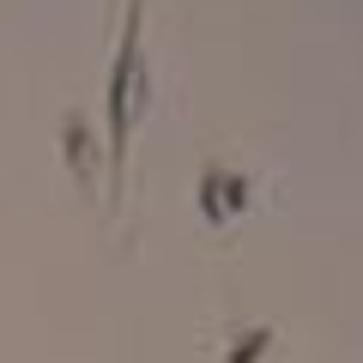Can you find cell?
Masks as SVG:
<instances>
[{
  "label": "cell",
  "instance_id": "6da1fadb",
  "mask_svg": "<svg viewBox=\"0 0 363 363\" xmlns=\"http://www.w3.org/2000/svg\"><path fill=\"white\" fill-rule=\"evenodd\" d=\"M145 0H128L121 13V43H116V67H109V206L128 200V145H133V121L145 104Z\"/></svg>",
  "mask_w": 363,
  "mask_h": 363
},
{
  "label": "cell",
  "instance_id": "7a4b0ae2",
  "mask_svg": "<svg viewBox=\"0 0 363 363\" xmlns=\"http://www.w3.org/2000/svg\"><path fill=\"white\" fill-rule=\"evenodd\" d=\"M248 194H255V182L236 176V169H224V164H206L200 182H194V206H200V218H206L212 230H224L230 218H242Z\"/></svg>",
  "mask_w": 363,
  "mask_h": 363
},
{
  "label": "cell",
  "instance_id": "3957f363",
  "mask_svg": "<svg viewBox=\"0 0 363 363\" xmlns=\"http://www.w3.org/2000/svg\"><path fill=\"white\" fill-rule=\"evenodd\" d=\"M61 140H67V164H73L79 188H97V152H91V121L79 116V109L61 121Z\"/></svg>",
  "mask_w": 363,
  "mask_h": 363
},
{
  "label": "cell",
  "instance_id": "277c9868",
  "mask_svg": "<svg viewBox=\"0 0 363 363\" xmlns=\"http://www.w3.org/2000/svg\"><path fill=\"white\" fill-rule=\"evenodd\" d=\"M230 339H236V345L224 351V363H255V357H267V351H272V339H279V333H272V327H242V333H230Z\"/></svg>",
  "mask_w": 363,
  "mask_h": 363
}]
</instances>
